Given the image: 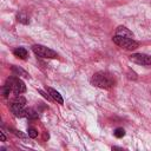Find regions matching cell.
<instances>
[{"instance_id":"obj_7","label":"cell","mask_w":151,"mask_h":151,"mask_svg":"<svg viewBox=\"0 0 151 151\" xmlns=\"http://www.w3.org/2000/svg\"><path fill=\"white\" fill-rule=\"evenodd\" d=\"M116 35H120V37H126V38H133V33L126 28L125 26H119L116 29Z\"/></svg>"},{"instance_id":"obj_17","label":"cell","mask_w":151,"mask_h":151,"mask_svg":"<svg viewBox=\"0 0 151 151\" xmlns=\"http://www.w3.org/2000/svg\"><path fill=\"white\" fill-rule=\"evenodd\" d=\"M39 93H40V94H42V96H44V98H46V99H48V100H53V99H52V97H51L50 94H46L42 90H39Z\"/></svg>"},{"instance_id":"obj_13","label":"cell","mask_w":151,"mask_h":151,"mask_svg":"<svg viewBox=\"0 0 151 151\" xmlns=\"http://www.w3.org/2000/svg\"><path fill=\"white\" fill-rule=\"evenodd\" d=\"M13 103H18V104H21V105L25 106V104H26V99H25L21 94H15V98L13 99Z\"/></svg>"},{"instance_id":"obj_16","label":"cell","mask_w":151,"mask_h":151,"mask_svg":"<svg viewBox=\"0 0 151 151\" xmlns=\"http://www.w3.org/2000/svg\"><path fill=\"white\" fill-rule=\"evenodd\" d=\"M11 131H13V133L15 134V136H19V137H21V138H24L25 137V134L24 133H21L20 131H18V130H14V129H9Z\"/></svg>"},{"instance_id":"obj_9","label":"cell","mask_w":151,"mask_h":151,"mask_svg":"<svg viewBox=\"0 0 151 151\" xmlns=\"http://www.w3.org/2000/svg\"><path fill=\"white\" fill-rule=\"evenodd\" d=\"M13 54H14L15 57L20 58V59H26L27 55H28L27 51H26L24 47H18V48H15V50L13 51Z\"/></svg>"},{"instance_id":"obj_5","label":"cell","mask_w":151,"mask_h":151,"mask_svg":"<svg viewBox=\"0 0 151 151\" xmlns=\"http://www.w3.org/2000/svg\"><path fill=\"white\" fill-rule=\"evenodd\" d=\"M130 60L144 66H151V55L144 54V53H134L130 55Z\"/></svg>"},{"instance_id":"obj_4","label":"cell","mask_w":151,"mask_h":151,"mask_svg":"<svg viewBox=\"0 0 151 151\" xmlns=\"http://www.w3.org/2000/svg\"><path fill=\"white\" fill-rule=\"evenodd\" d=\"M7 81L9 83L11 87H12V91L14 92V94H21L26 91V85L25 83L20 79V78H17V77H11L7 79Z\"/></svg>"},{"instance_id":"obj_6","label":"cell","mask_w":151,"mask_h":151,"mask_svg":"<svg viewBox=\"0 0 151 151\" xmlns=\"http://www.w3.org/2000/svg\"><path fill=\"white\" fill-rule=\"evenodd\" d=\"M9 109H11L12 113H13L15 117H25V110H26V109H24V105L12 101V104L9 105Z\"/></svg>"},{"instance_id":"obj_8","label":"cell","mask_w":151,"mask_h":151,"mask_svg":"<svg viewBox=\"0 0 151 151\" xmlns=\"http://www.w3.org/2000/svg\"><path fill=\"white\" fill-rule=\"evenodd\" d=\"M47 93L52 97V99L53 100H55L57 103H59V104H63L64 103V100H63V97H61V94L57 91V90H54V88H52V87H47Z\"/></svg>"},{"instance_id":"obj_19","label":"cell","mask_w":151,"mask_h":151,"mask_svg":"<svg viewBox=\"0 0 151 151\" xmlns=\"http://www.w3.org/2000/svg\"><path fill=\"white\" fill-rule=\"evenodd\" d=\"M0 134H1V142H5V140H6V136H5V132H4V131H0Z\"/></svg>"},{"instance_id":"obj_15","label":"cell","mask_w":151,"mask_h":151,"mask_svg":"<svg viewBox=\"0 0 151 151\" xmlns=\"http://www.w3.org/2000/svg\"><path fill=\"white\" fill-rule=\"evenodd\" d=\"M27 132H28V137H31V138H37L38 137V131L33 127H29Z\"/></svg>"},{"instance_id":"obj_14","label":"cell","mask_w":151,"mask_h":151,"mask_svg":"<svg viewBox=\"0 0 151 151\" xmlns=\"http://www.w3.org/2000/svg\"><path fill=\"white\" fill-rule=\"evenodd\" d=\"M113 133H114V136H116L117 138H122V137L125 136V130H124L123 127H117Z\"/></svg>"},{"instance_id":"obj_3","label":"cell","mask_w":151,"mask_h":151,"mask_svg":"<svg viewBox=\"0 0 151 151\" xmlns=\"http://www.w3.org/2000/svg\"><path fill=\"white\" fill-rule=\"evenodd\" d=\"M32 50H33V52H34L38 57H41V58L54 59V58L58 57L57 52H54L53 50H51V48H48V47H46V46H44V45H39V44L33 45V46H32Z\"/></svg>"},{"instance_id":"obj_18","label":"cell","mask_w":151,"mask_h":151,"mask_svg":"<svg viewBox=\"0 0 151 151\" xmlns=\"http://www.w3.org/2000/svg\"><path fill=\"white\" fill-rule=\"evenodd\" d=\"M129 78H130V79H137V74H136L134 72L130 71V72H129Z\"/></svg>"},{"instance_id":"obj_2","label":"cell","mask_w":151,"mask_h":151,"mask_svg":"<svg viewBox=\"0 0 151 151\" xmlns=\"http://www.w3.org/2000/svg\"><path fill=\"white\" fill-rule=\"evenodd\" d=\"M112 40L119 47L125 48V50H129V51L136 50L139 46V44L136 40H133L132 38H126V37H120V35H116L114 34V37L112 38Z\"/></svg>"},{"instance_id":"obj_11","label":"cell","mask_w":151,"mask_h":151,"mask_svg":"<svg viewBox=\"0 0 151 151\" xmlns=\"http://www.w3.org/2000/svg\"><path fill=\"white\" fill-rule=\"evenodd\" d=\"M25 117L28 118V119H37L38 118V112L32 109V107H28L25 110Z\"/></svg>"},{"instance_id":"obj_1","label":"cell","mask_w":151,"mask_h":151,"mask_svg":"<svg viewBox=\"0 0 151 151\" xmlns=\"http://www.w3.org/2000/svg\"><path fill=\"white\" fill-rule=\"evenodd\" d=\"M91 83H92V85L100 87V88H111L112 86H114L116 80H114L113 76L110 74L109 72L99 71L92 76Z\"/></svg>"},{"instance_id":"obj_10","label":"cell","mask_w":151,"mask_h":151,"mask_svg":"<svg viewBox=\"0 0 151 151\" xmlns=\"http://www.w3.org/2000/svg\"><path fill=\"white\" fill-rule=\"evenodd\" d=\"M12 72H13L15 76H21V77H24V78H28V77H29V74H28L25 70L18 67V66H12Z\"/></svg>"},{"instance_id":"obj_12","label":"cell","mask_w":151,"mask_h":151,"mask_svg":"<svg viewBox=\"0 0 151 151\" xmlns=\"http://www.w3.org/2000/svg\"><path fill=\"white\" fill-rule=\"evenodd\" d=\"M17 20H18L19 22H21V24H25V25L29 22L28 17H27V15H26V13H24V12L18 13V15H17Z\"/></svg>"}]
</instances>
